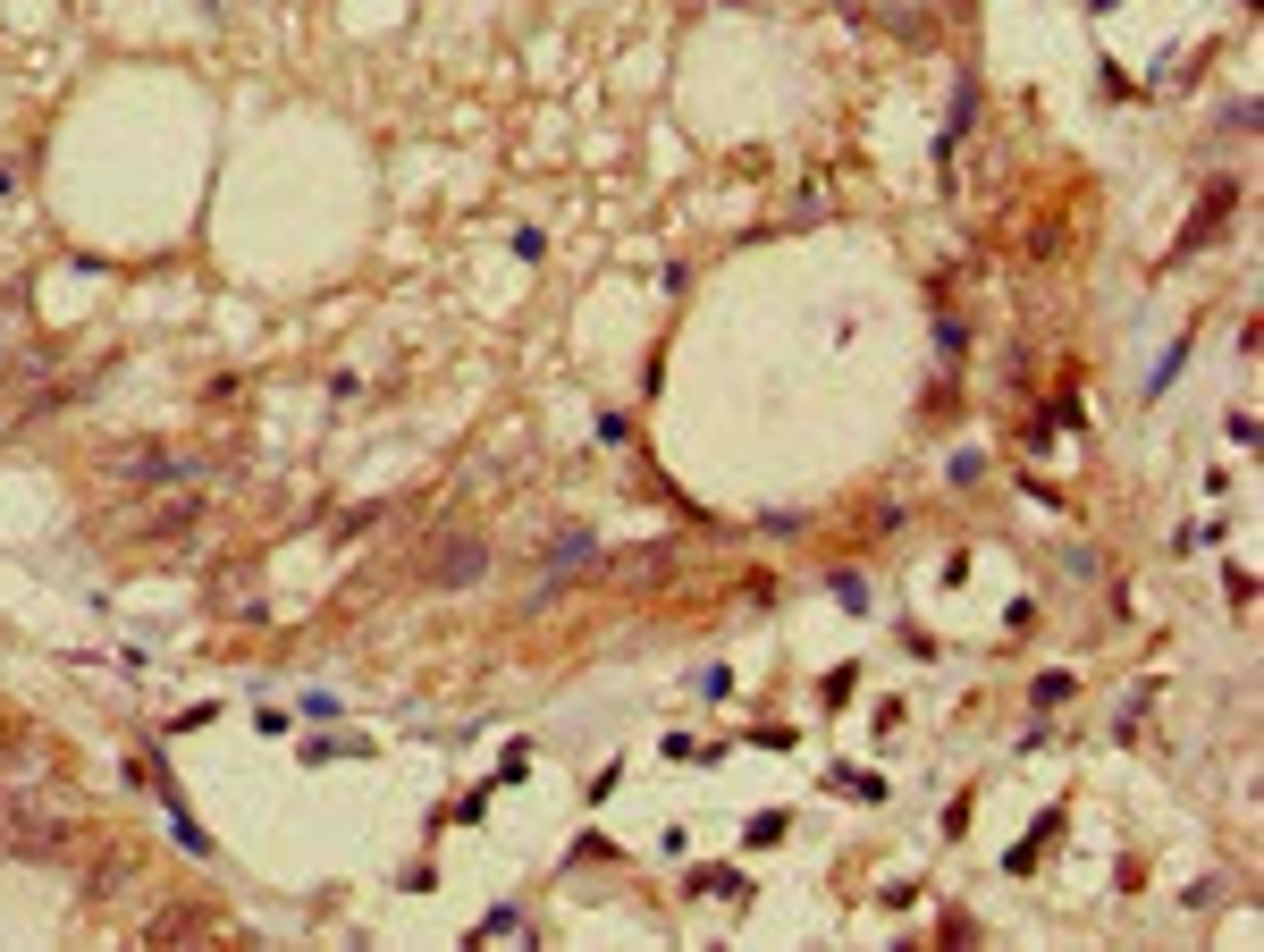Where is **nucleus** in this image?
Wrapping results in <instances>:
<instances>
[{"instance_id":"obj_1","label":"nucleus","mask_w":1264,"mask_h":952,"mask_svg":"<svg viewBox=\"0 0 1264 952\" xmlns=\"http://www.w3.org/2000/svg\"><path fill=\"white\" fill-rule=\"evenodd\" d=\"M481 574H489V548L464 540V531H448V548L430 556V582H438V590H464V582H481Z\"/></svg>"},{"instance_id":"obj_2","label":"nucleus","mask_w":1264,"mask_h":952,"mask_svg":"<svg viewBox=\"0 0 1264 952\" xmlns=\"http://www.w3.org/2000/svg\"><path fill=\"white\" fill-rule=\"evenodd\" d=\"M591 556H607V540H599V531H556V540H548V548H540V565H548V574H556V582H565V574H574V565H591Z\"/></svg>"},{"instance_id":"obj_3","label":"nucleus","mask_w":1264,"mask_h":952,"mask_svg":"<svg viewBox=\"0 0 1264 952\" xmlns=\"http://www.w3.org/2000/svg\"><path fill=\"white\" fill-rule=\"evenodd\" d=\"M970 110H978V85L961 77V85H953V118H944V136H936V161H944V152L961 144V126H970Z\"/></svg>"},{"instance_id":"obj_4","label":"nucleus","mask_w":1264,"mask_h":952,"mask_svg":"<svg viewBox=\"0 0 1264 952\" xmlns=\"http://www.w3.org/2000/svg\"><path fill=\"white\" fill-rule=\"evenodd\" d=\"M169 835H177L185 852H195V860H211V835H203V827H195V817H185L177 801H169Z\"/></svg>"},{"instance_id":"obj_5","label":"nucleus","mask_w":1264,"mask_h":952,"mask_svg":"<svg viewBox=\"0 0 1264 952\" xmlns=\"http://www.w3.org/2000/svg\"><path fill=\"white\" fill-rule=\"evenodd\" d=\"M1180 363H1188V338H1172V354L1147 371V397H1164V388H1172V379H1180Z\"/></svg>"},{"instance_id":"obj_6","label":"nucleus","mask_w":1264,"mask_h":952,"mask_svg":"<svg viewBox=\"0 0 1264 952\" xmlns=\"http://www.w3.org/2000/svg\"><path fill=\"white\" fill-rule=\"evenodd\" d=\"M691 894H725L734 902L742 894V868H700V876H691Z\"/></svg>"},{"instance_id":"obj_7","label":"nucleus","mask_w":1264,"mask_h":952,"mask_svg":"<svg viewBox=\"0 0 1264 952\" xmlns=\"http://www.w3.org/2000/svg\"><path fill=\"white\" fill-rule=\"evenodd\" d=\"M1029 700H1037V709H1062V700H1070V674H1037Z\"/></svg>"},{"instance_id":"obj_8","label":"nucleus","mask_w":1264,"mask_h":952,"mask_svg":"<svg viewBox=\"0 0 1264 952\" xmlns=\"http://www.w3.org/2000/svg\"><path fill=\"white\" fill-rule=\"evenodd\" d=\"M304 717L312 725H338V691H304Z\"/></svg>"},{"instance_id":"obj_9","label":"nucleus","mask_w":1264,"mask_h":952,"mask_svg":"<svg viewBox=\"0 0 1264 952\" xmlns=\"http://www.w3.org/2000/svg\"><path fill=\"white\" fill-rule=\"evenodd\" d=\"M835 599H843L852 615H868V582H860V574H835Z\"/></svg>"},{"instance_id":"obj_10","label":"nucleus","mask_w":1264,"mask_h":952,"mask_svg":"<svg viewBox=\"0 0 1264 952\" xmlns=\"http://www.w3.org/2000/svg\"><path fill=\"white\" fill-rule=\"evenodd\" d=\"M9 195H18V169H9V161H0V203H9Z\"/></svg>"},{"instance_id":"obj_11","label":"nucleus","mask_w":1264,"mask_h":952,"mask_svg":"<svg viewBox=\"0 0 1264 952\" xmlns=\"http://www.w3.org/2000/svg\"><path fill=\"white\" fill-rule=\"evenodd\" d=\"M0 363H9V346H0Z\"/></svg>"}]
</instances>
